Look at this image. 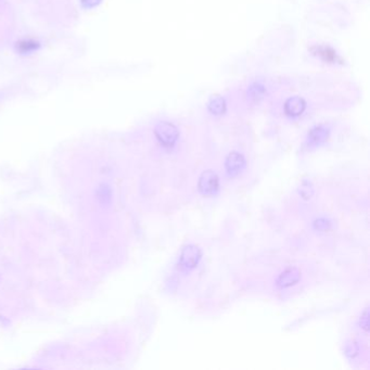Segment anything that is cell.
<instances>
[{
	"label": "cell",
	"instance_id": "cell-11",
	"mask_svg": "<svg viewBox=\"0 0 370 370\" xmlns=\"http://www.w3.org/2000/svg\"><path fill=\"white\" fill-rule=\"evenodd\" d=\"M360 321H364V323H360V326L367 330V328H368V311L365 312L364 316L362 317V319H360Z\"/></svg>",
	"mask_w": 370,
	"mask_h": 370
},
{
	"label": "cell",
	"instance_id": "cell-8",
	"mask_svg": "<svg viewBox=\"0 0 370 370\" xmlns=\"http://www.w3.org/2000/svg\"><path fill=\"white\" fill-rule=\"evenodd\" d=\"M310 140L312 143H321L328 138V131L322 127H316L311 131L310 133Z\"/></svg>",
	"mask_w": 370,
	"mask_h": 370
},
{
	"label": "cell",
	"instance_id": "cell-7",
	"mask_svg": "<svg viewBox=\"0 0 370 370\" xmlns=\"http://www.w3.org/2000/svg\"><path fill=\"white\" fill-rule=\"evenodd\" d=\"M210 112L214 115H221L226 111V102L223 97L215 96L213 97L208 105Z\"/></svg>",
	"mask_w": 370,
	"mask_h": 370
},
{
	"label": "cell",
	"instance_id": "cell-10",
	"mask_svg": "<svg viewBox=\"0 0 370 370\" xmlns=\"http://www.w3.org/2000/svg\"><path fill=\"white\" fill-rule=\"evenodd\" d=\"M329 221H327L326 219H318L315 221V227L318 230H328L329 229Z\"/></svg>",
	"mask_w": 370,
	"mask_h": 370
},
{
	"label": "cell",
	"instance_id": "cell-3",
	"mask_svg": "<svg viewBox=\"0 0 370 370\" xmlns=\"http://www.w3.org/2000/svg\"><path fill=\"white\" fill-rule=\"evenodd\" d=\"M200 258V250L196 245L189 244L182 249L180 254V265L184 270H192L198 265Z\"/></svg>",
	"mask_w": 370,
	"mask_h": 370
},
{
	"label": "cell",
	"instance_id": "cell-9",
	"mask_svg": "<svg viewBox=\"0 0 370 370\" xmlns=\"http://www.w3.org/2000/svg\"><path fill=\"white\" fill-rule=\"evenodd\" d=\"M83 7L86 9L96 8L101 4V0H80Z\"/></svg>",
	"mask_w": 370,
	"mask_h": 370
},
{
	"label": "cell",
	"instance_id": "cell-1",
	"mask_svg": "<svg viewBox=\"0 0 370 370\" xmlns=\"http://www.w3.org/2000/svg\"><path fill=\"white\" fill-rule=\"evenodd\" d=\"M154 134L158 140L165 147H172L178 139V129L170 122H161L156 125Z\"/></svg>",
	"mask_w": 370,
	"mask_h": 370
},
{
	"label": "cell",
	"instance_id": "cell-4",
	"mask_svg": "<svg viewBox=\"0 0 370 370\" xmlns=\"http://www.w3.org/2000/svg\"><path fill=\"white\" fill-rule=\"evenodd\" d=\"M244 164H245V161H244V158L242 156V154H240L238 152H231L227 156L225 166H226L227 173L229 175H236L242 170Z\"/></svg>",
	"mask_w": 370,
	"mask_h": 370
},
{
	"label": "cell",
	"instance_id": "cell-6",
	"mask_svg": "<svg viewBox=\"0 0 370 370\" xmlns=\"http://www.w3.org/2000/svg\"><path fill=\"white\" fill-rule=\"evenodd\" d=\"M305 102L304 100L300 97H293L286 101L284 105L285 113L290 116H299L301 115L305 110Z\"/></svg>",
	"mask_w": 370,
	"mask_h": 370
},
{
	"label": "cell",
	"instance_id": "cell-5",
	"mask_svg": "<svg viewBox=\"0 0 370 370\" xmlns=\"http://www.w3.org/2000/svg\"><path fill=\"white\" fill-rule=\"evenodd\" d=\"M301 274L298 268H289V270L284 271L280 276L278 280H277V285L280 286V288H288L293 284L297 283L300 280Z\"/></svg>",
	"mask_w": 370,
	"mask_h": 370
},
{
	"label": "cell",
	"instance_id": "cell-2",
	"mask_svg": "<svg viewBox=\"0 0 370 370\" xmlns=\"http://www.w3.org/2000/svg\"><path fill=\"white\" fill-rule=\"evenodd\" d=\"M218 187L219 180L215 172L209 170L201 175L199 179V190L203 196H213L217 192Z\"/></svg>",
	"mask_w": 370,
	"mask_h": 370
}]
</instances>
